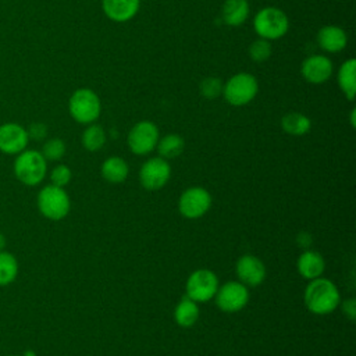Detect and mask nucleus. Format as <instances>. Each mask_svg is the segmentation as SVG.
<instances>
[{"instance_id":"c85d7f7f","label":"nucleus","mask_w":356,"mask_h":356,"mask_svg":"<svg viewBox=\"0 0 356 356\" xmlns=\"http://www.w3.org/2000/svg\"><path fill=\"white\" fill-rule=\"evenodd\" d=\"M71 177H72V172H71L70 167H67V165H64V164H60V165H57V167H54V168L51 170V174H50L51 185L64 188L65 185L70 184Z\"/></svg>"},{"instance_id":"2f4dec72","label":"nucleus","mask_w":356,"mask_h":356,"mask_svg":"<svg viewBox=\"0 0 356 356\" xmlns=\"http://www.w3.org/2000/svg\"><path fill=\"white\" fill-rule=\"evenodd\" d=\"M4 248H6V236L0 234V250H3Z\"/></svg>"},{"instance_id":"1a4fd4ad","label":"nucleus","mask_w":356,"mask_h":356,"mask_svg":"<svg viewBox=\"0 0 356 356\" xmlns=\"http://www.w3.org/2000/svg\"><path fill=\"white\" fill-rule=\"evenodd\" d=\"M160 139L159 128L152 121L136 122L128 134V147L134 154L145 156L153 152Z\"/></svg>"},{"instance_id":"ddd939ff","label":"nucleus","mask_w":356,"mask_h":356,"mask_svg":"<svg viewBox=\"0 0 356 356\" xmlns=\"http://www.w3.org/2000/svg\"><path fill=\"white\" fill-rule=\"evenodd\" d=\"M29 136L24 127L14 122L0 125V150L7 154H18L25 150Z\"/></svg>"},{"instance_id":"473e14b6","label":"nucleus","mask_w":356,"mask_h":356,"mask_svg":"<svg viewBox=\"0 0 356 356\" xmlns=\"http://www.w3.org/2000/svg\"><path fill=\"white\" fill-rule=\"evenodd\" d=\"M22 356H36V353H35L33 350H31V349H29V350H25Z\"/></svg>"},{"instance_id":"a211bd4d","label":"nucleus","mask_w":356,"mask_h":356,"mask_svg":"<svg viewBox=\"0 0 356 356\" xmlns=\"http://www.w3.org/2000/svg\"><path fill=\"white\" fill-rule=\"evenodd\" d=\"M100 174L110 184H121L127 179L129 174V167L124 159L118 156H111L103 161L100 167Z\"/></svg>"},{"instance_id":"f257e3e1","label":"nucleus","mask_w":356,"mask_h":356,"mask_svg":"<svg viewBox=\"0 0 356 356\" xmlns=\"http://www.w3.org/2000/svg\"><path fill=\"white\" fill-rule=\"evenodd\" d=\"M305 305L314 314H328L341 305V295L337 285L324 277L310 280L305 289Z\"/></svg>"},{"instance_id":"bb28decb","label":"nucleus","mask_w":356,"mask_h":356,"mask_svg":"<svg viewBox=\"0 0 356 356\" xmlns=\"http://www.w3.org/2000/svg\"><path fill=\"white\" fill-rule=\"evenodd\" d=\"M40 153L43 154V157H44L46 160L57 161V160H60V159L64 156V153H65V143H64L61 139H58V138L49 139V140L43 145Z\"/></svg>"},{"instance_id":"4468645a","label":"nucleus","mask_w":356,"mask_h":356,"mask_svg":"<svg viewBox=\"0 0 356 356\" xmlns=\"http://www.w3.org/2000/svg\"><path fill=\"white\" fill-rule=\"evenodd\" d=\"M334 71L332 61L321 54L309 56L303 60L300 72L303 78L310 83H323L327 82Z\"/></svg>"},{"instance_id":"cd10ccee","label":"nucleus","mask_w":356,"mask_h":356,"mask_svg":"<svg viewBox=\"0 0 356 356\" xmlns=\"http://www.w3.org/2000/svg\"><path fill=\"white\" fill-rule=\"evenodd\" d=\"M222 82L221 79L216 78V76H209L204 78L200 85H199V90L200 95L206 99H216L222 93Z\"/></svg>"},{"instance_id":"39448f33","label":"nucleus","mask_w":356,"mask_h":356,"mask_svg":"<svg viewBox=\"0 0 356 356\" xmlns=\"http://www.w3.org/2000/svg\"><path fill=\"white\" fill-rule=\"evenodd\" d=\"M259 92V83L254 75L239 72L232 75L222 86V95L231 106H245L250 103Z\"/></svg>"},{"instance_id":"c756f323","label":"nucleus","mask_w":356,"mask_h":356,"mask_svg":"<svg viewBox=\"0 0 356 356\" xmlns=\"http://www.w3.org/2000/svg\"><path fill=\"white\" fill-rule=\"evenodd\" d=\"M28 136L35 140H42L47 135V127L43 122H33L28 128Z\"/></svg>"},{"instance_id":"9b49d317","label":"nucleus","mask_w":356,"mask_h":356,"mask_svg":"<svg viewBox=\"0 0 356 356\" xmlns=\"http://www.w3.org/2000/svg\"><path fill=\"white\" fill-rule=\"evenodd\" d=\"M171 177V167L163 157H152L145 161L139 170V181L145 189H161Z\"/></svg>"},{"instance_id":"7ed1b4c3","label":"nucleus","mask_w":356,"mask_h":356,"mask_svg":"<svg viewBox=\"0 0 356 356\" xmlns=\"http://www.w3.org/2000/svg\"><path fill=\"white\" fill-rule=\"evenodd\" d=\"M256 33L266 40L282 38L289 29V19L286 14L277 7H264L257 11L253 19Z\"/></svg>"},{"instance_id":"393cba45","label":"nucleus","mask_w":356,"mask_h":356,"mask_svg":"<svg viewBox=\"0 0 356 356\" xmlns=\"http://www.w3.org/2000/svg\"><path fill=\"white\" fill-rule=\"evenodd\" d=\"M106 143V132L100 125L92 124L82 134V145L89 152L100 150Z\"/></svg>"},{"instance_id":"f03ea898","label":"nucleus","mask_w":356,"mask_h":356,"mask_svg":"<svg viewBox=\"0 0 356 356\" xmlns=\"http://www.w3.org/2000/svg\"><path fill=\"white\" fill-rule=\"evenodd\" d=\"M47 164L43 154L38 150H22L14 161L15 177L28 186L40 184L46 175Z\"/></svg>"},{"instance_id":"6ab92c4d","label":"nucleus","mask_w":356,"mask_h":356,"mask_svg":"<svg viewBox=\"0 0 356 356\" xmlns=\"http://www.w3.org/2000/svg\"><path fill=\"white\" fill-rule=\"evenodd\" d=\"M199 314H200V310H199L197 302L192 300L186 295L177 303L174 309V320L179 327H184V328H189L195 325L196 321L199 320Z\"/></svg>"},{"instance_id":"a878e982","label":"nucleus","mask_w":356,"mask_h":356,"mask_svg":"<svg viewBox=\"0 0 356 356\" xmlns=\"http://www.w3.org/2000/svg\"><path fill=\"white\" fill-rule=\"evenodd\" d=\"M271 51H273V49L270 44V40H266L261 38L252 42L249 46V56L256 63H263V61L268 60L271 56Z\"/></svg>"},{"instance_id":"2eb2a0df","label":"nucleus","mask_w":356,"mask_h":356,"mask_svg":"<svg viewBox=\"0 0 356 356\" xmlns=\"http://www.w3.org/2000/svg\"><path fill=\"white\" fill-rule=\"evenodd\" d=\"M139 6L140 0H102L104 14L115 22H125L134 18Z\"/></svg>"},{"instance_id":"412c9836","label":"nucleus","mask_w":356,"mask_h":356,"mask_svg":"<svg viewBox=\"0 0 356 356\" xmlns=\"http://www.w3.org/2000/svg\"><path fill=\"white\" fill-rule=\"evenodd\" d=\"M355 71H356V61L353 58L343 61L338 70V85L348 100H353L355 92H356Z\"/></svg>"},{"instance_id":"f3484780","label":"nucleus","mask_w":356,"mask_h":356,"mask_svg":"<svg viewBox=\"0 0 356 356\" xmlns=\"http://www.w3.org/2000/svg\"><path fill=\"white\" fill-rule=\"evenodd\" d=\"M298 273L306 280H314L323 275L325 270V261L323 256L316 250H305L296 261Z\"/></svg>"},{"instance_id":"4be33fe9","label":"nucleus","mask_w":356,"mask_h":356,"mask_svg":"<svg viewBox=\"0 0 356 356\" xmlns=\"http://www.w3.org/2000/svg\"><path fill=\"white\" fill-rule=\"evenodd\" d=\"M281 127L286 134L292 136H302L310 131L312 121L305 114L292 111V113H286L281 118Z\"/></svg>"},{"instance_id":"aec40b11","label":"nucleus","mask_w":356,"mask_h":356,"mask_svg":"<svg viewBox=\"0 0 356 356\" xmlns=\"http://www.w3.org/2000/svg\"><path fill=\"white\" fill-rule=\"evenodd\" d=\"M222 19L229 26L242 25L249 15L248 0H225L221 8Z\"/></svg>"},{"instance_id":"b1692460","label":"nucleus","mask_w":356,"mask_h":356,"mask_svg":"<svg viewBox=\"0 0 356 356\" xmlns=\"http://www.w3.org/2000/svg\"><path fill=\"white\" fill-rule=\"evenodd\" d=\"M18 274L17 259L4 250H0V286L11 284Z\"/></svg>"},{"instance_id":"7c9ffc66","label":"nucleus","mask_w":356,"mask_h":356,"mask_svg":"<svg viewBox=\"0 0 356 356\" xmlns=\"http://www.w3.org/2000/svg\"><path fill=\"white\" fill-rule=\"evenodd\" d=\"M342 312L345 313V316L349 320H355L356 318V302H355V299H346L345 302H342Z\"/></svg>"},{"instance_id":"6e6552de","label":"nucleus","mask_w":356,"mask_h":356,"mask_svg":"<svg viewBox=\"0 0 356 356\" xmlns=\"http://www.w3.org/2000/svg\"><path fill=\"white\" fill-rule=\"evenodd\" d=\"M211 206V195L202 186H191L185 189L178 200L179 213L189 220L203 217Z\"/></svg>"},{"instance_id":"dca6fc26","label":"nucleus","mask_w":356,"mask_h":356,"mask_svg":"<svg viewBox=\"0 0 356 356\" xmlns=\"http://www.w3.org/2000/svg\"><path fill=\"white\" fill-rule=\"evenodd\" d=\"M317 42L320 47L328 53H338L346 47V32L335 25H325L317 32Z\"/></svg>"},{"instance_id":"72a5a7b5","label":"nucleus","mask_w":356,"mask_h":356,"mask_svg":"<svg viewBox=\"0 0 356 356\" xmlns=\"http://www.w3.org/2000/svg\"><path fill=\"white\" fill-rule=\"evenodd\" d=\"M350 124L352 127H355V108L352 110V114H350Z\"/></svg>"},{"instance_id":"20e7f679","label":"nucleus","mask_w":356,"mask_h":356,"mask_svg":"<svg viewBox=\"0 0 356 356\" xmlns=\"http://www.w3.org/2000/svg\"><path fill=\"white\" fill-rule=\"evenodd\" d=\"M68 110L71 117L79 124H92L96 121L102 111V104L99 96L88 88L76 89L70 100Z\"/></svg>"},{"instance_id":"f8f14e48","label":"nucleus","mask_w":356,"mask_h":356,"mask_svg":"<svg viewBox=\"0 0 356 356\" xmlns=\"http://www.w3.org/2000/svg\"><path fill=\"white\" fill-rule=\"evenodd\" d=\"M235 270H236L239 282H242L246 286L260 285L264 281L267 274L264 263L253 254L241 256L236 261Z\"/></svg>"},{"instance_id":"423d86ee","label":"nucleus","mask_w":356,"mask_h":356,"mask_svg":"<svg viewBox=\"0 0 356 356\" xmlns=\"http://www.w3.org/2000/svg\"><path fill=\"white\" fill-rule=\"evenodd\" d=\"M39 211L49 220L58 221L67 217L71 209V202L64 188L47 185L38 195Z\"/></svg>"},{"instance_id":"9d476101","label":"nucleus","mask_w":356,"mask_h":356,"mask_svg":"<svg viewBox=\"0 0 356 356\" xmlns=\"http://www.w3.org/2000/svg\"><path fill=\"white\" fill-rule=\"evenodd\" d=\"M214 299L220 310L227 313H235L242 310L248 305L249 289L239 281H228L218 286Z\"/></svg>"},{"instance_id":"5701e85b","label":"nucleus","mask_w":356,"mask_h":356,"mask_svg":"<svg viewBox=\"0 0 356 356\" xmlns=\"http://www.w3.org/2000/svg\"><path fill=\"white\" fill-rule=\"evenodd\" d=\"M156 147H157L160 157L168 160V159L178 157L184 152L185 142L179 135L168 134V135L163 136L161 139H159Z\"/></svg>"},{"instance_id":"0eeeda50","label":"nucleus","mask_w":356,"mask_h":356,"mask_svg":"<svg viewBox=\"0 0 356 356\" xmlns=\"http://www.w3.org/2000/svg\"><path fill=\"white\" fill-rule=\"evenodd\" d=\"M218 286V278L214 271L199 268L188 277L185 295L195 302H209L216 296Z\"/></svg>"}]
</instances>
